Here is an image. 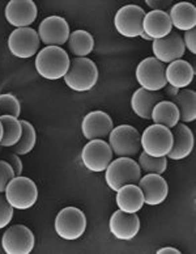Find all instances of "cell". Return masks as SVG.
Returning a JSON list of instances; mask_svg holds the SVG:
<instances>
[{"label": "cell", "instance_id": "31", "mask_svg": "<svg viewBox=\"0 0 196 254\" xmlns=\"http://www.w3.org/2000/svg\"><path fill=\"white\" fill-rule=\"evenodd\" d=\"M1 116H11L15 118L21 116V104L15 95L12 93L0 95V117Z\"/></svg>", "mask_w": 196, "mask_h": 254}, {"label": "cell", "instance_id": "28", "mask_svg": "<svg viewBox=\"0 0 196 254\" xmlns=\"http://www.w3.org/2000/svg\"><path fill=\"white\" fill-rule=\"evenodd\" d=\"M0 122L3 125V138L0 142V147L3 148H12L16 145L21 138L22 127L18 118L11 116H1Z\"/></svg>", "mask_w": 196, "mask_h": 254}, {"label": "cell", "instance_id": "3", "mask_svg": "<svg viewBox=\"0 0 196 254\" xmlns=\"http://www.w3.org/2000/svg\"><path fill=\"white\" fill-rule=\"evenodd\" d=\"M142 171L132 157L113 159L105 171V182L110 190L116 192L124 185H138Z\"/></svg>", "mask_w": 196, "mask_h": 254}, {"label": "cell", "instance_id": "38", "mask_svg": "<svg viewBox=\"0 0 196 254\" xmlns=\"http://www.w3.org/2000/svg\"><path fill=\"white\" fill-rule=\"evenodd\" d=\"M162 91H165V95L169 97V101H170L171 98L174 97V96H177V93H178L179 89H177V88H174V87H170V85H167L166 84V87L163 88Z\"/></svg>", "mask_w": 196, "mask_h": 254}, {"label": "cell", "instance_id": "10", "mask_svg": "<svg viewBox=\"0 0 196 254\" xmlns=\"http://www.w3.org/2000/svg\"><path fill=\"white\" fill-rule=\"evenodd\" d=\"M165 67L166 65L158 62L153 57L143 59L135 71V77L140 88L149 92L162 91L166 87Z\"/></svg>", "mask_w": 196, "mask_h": 254}, {"label": "cell", "instance_id": "4", "mask_svg": "<svg viewBox=\"0 0 196 254\" xmlns=\"http://www.w3.org/2000/svg\"><path fill=\"white\" fill-rule=\"evenodd\" d=\"M4 196L15 210L26 211L37 203L38 189L32 178L25 176H16L5 188Z\"/></svg>", "mask_w": 196, "mask_h": 254}, {"label": "cell", "instance_id": "6", "mask_svg": "<svg viewBox=\"0 0 196 254\" xmlns=\"http://www.w3.org/2000/svg\"><path fill=\"white\" fill-rule=\"evenodd\" d=\"M107 143L116 157H135L142 152L140 132L131 125H119L114 127L107 136Z\"/></svg>", "mask_w": 196, "mask_h": 254}, {"label": "cell", "instance_id": "40", "mask_svg": "<svg viewBox=\"0 0 196 254\" xmlns=\"http://www.w3.org/2000/svg\"><path fill=\"white\" fill-rule=\"evenodd\" d=\"M1 138H3V125L0 122V142H1Z\"/></svg>", "mask_w": 196, "mask_h": 254}, {"label": "cell", "instance_id": "39", "mask_svg": "<svg viewBox=\"0 0 196 254\" xmlns=\"http://www.w3.org/2000/svg\"><path fill=\"white\" fill-rule=\"evenodd\" d=\"M139 37H142L143 40H146V41H150V42H152V40H150V38H149V37L147 36L146 33H142V34H140V36H139Z\"/></svg>", "mask_w": 196, "mask_h": 254}, {"label": "cell", "instance_id": "16", "mask_svg": "<svg viewBox=\"0 0 196 254\" xmlns=\"http://www.w3.org/2000/svg\"><path fill=\"white\" fill-rule=\"evenodd\" d=\"M114 128V122L107 113L95 110L88 113L81 121V134L87 140L105 139Z\"/></svg>", "mask_w": 196, "mask_h": 254}, {"label": "cell", "instance_id": "8", "mask_svg": "<svg viewBox=\"0 0 196 254\" xmlns=\"http://www.w3.org/2000/svg\"><path fill=\"white\" fill-rule=\"evenodd\" d=\"M80 159L84 167L89 172L102 173L113 161L114 155L109 143L105 139H95V140H88L87 144L84 145Z\"/></svg>", "mask_w": 196, "mask_h": 254}, {"label": "cell", "instance_id": "12", "mask_svg": "<svg viewBox=\"0 0 196 254\" xmlns=\"http://www.w3.org/2000/svg\"><path fill=\"white\" fill-rule=\"evenodd\" d=\"M40 37L33 28H21L11 32L7 40L8 50L18 59H29L40 50Z\"/></svg>", "mask_w": 196, "mask_h": 254}, {"label": "cell", "instance_id": "27", "mask_svg": "<svg viewBox=\"0 0 196 254\" xmlns=\"http://www.w3.org/2000/svg\"><path fill=\"white\" fill-rule=\"evenodd\" d=\"M150 121L153 124L161 125L171 130L179 124V112L173 102L169 100H162L153 108Z\"/></svg>", "mask_w": 196, "mask_h": 254}, {"label": "cell", "instance_id": "34", "mask_svg": "<svg viewBox=\"0 0 196 254\" xmlns=\"http://www.w3.org/2000/svg\"><path fill=\"white\" fill-rule=\"evenodd\" d=\"M183 45L186 50H189L190 54H196V30L191 29L189 32H185L182 36Z\"/></svg>", "mask_w": 196, "mask_h": 254}, {"label": "cell", "instance_id": "7", "mask_svg": "<svg viewBox=\"0 0 196 254\" xmlns=\"http://www.w3.org/2000/svg\"><path fill=\"white\" fill-rule=\"evenodd\" d=\"M140 147L148 156L166 157L173 147L171 130L161 125H150L140 134Z\"/></svg>", "mask_w": 196, "mask_h": 254}, {"label": "cell", "instance_id": "11", "mask_svg": "<svg viewBox=\"0 0 196 254\" xmlns=\"http://www.w3.org/2000/svg\"><path fill=\"white\" fill-rule=\"evenodd\" d=\"M34 247L36 237L26 225H11L1 237V249L5 254H30Z\"/></svg>", "mask_w": 196, "mask_h": 254}, {"label": "cell", "instance_id": "1", "mask_svg": "<svg viewBox=\"0 0 196 254\" xmlns=\"http://www.w3.org/2000/svg\"><path fill=\"white\" fill-rule=\"evenodd\" d=\"M69 63L71 59L64 49L58 46H45L37 53L34 67L41 77L55 81L65 76Z\"/></svg>", "mask_w": 196, "mask_h": 254}, {"label": "cell", "instance_id": "33", "mask_svg": "<svg viewBox=\"0 0 196 254\" xmlns=\"http://www.w3.org/2000/svg\"><path fill=\"white\" fill-rule=\"evenodd\" d=\"M15 177L16 175L11 165L5 160H0V194H4L7 185Z\"/></svg>", "mask_w": 196, "mask_h": 254}, {"label": "cell", "instance_id": "24", "mask_svg": "<svg viewBox=\"0 0 196 254\" xmlns=\"http://www.w3.org/2000/svg\"><path fill=\"white\" fill-rule=\"evenodd\" d=\"M115 203L118 210L138 214L144 206V196L138 185H124L116 191Z\"/></svg>", "mask_w": 196, "mask_h": 254}, {"label": "cell", "instance_id": "30", "mask_svg": "<svg viewBox=\"0 0 196 254\" xmlns=\"http://www.w3.org/2000/svg\"><path fill=\"white\" fill-rule=\"evenodd\" d=\"M138 164L140 171L144 172L146 175H160L162 176L167 169V159L166 157H152L148 156L147 153H139Z\"/></svg>", "mask_w": 196, "mask_h": 254}, {"label": "cell", "instance_id": "17", "mask_svg": "<svg viewBox=\"0 0 196 254\" xmlns=\"http://www.w3.org/2000/svg\"><path fill=\"white\" fill-rule=\"evenodd\" d=\"M109 231L119 241L134 240L140 231V219L138 214H127L116 210L109 220Z\"/></svg>", "mask_w": 196, "mask_h": 254}, {"label": "cell", "instance_id": "2", "mask_svg": "<svg viewBox=\"0 0 196 254\" xmlns=\"http://www.w3.org/2000/svg\"><path fill=\"white\" fill-rule=\"evenodd\" d=\"M98 67L89 58H73L65 73V85L73 92H89L98 81Z\"/></svg>", "mask_w": 196, "mask_h": 254}, {"label": "cell", "instance_id": "18", "mask_svg": "<svg viewBox=\"0 0 196 254\" xmlns=\"http://www.w3.org/2000/svg\"><path fill=\"white\" fill-rule=\"evenodd\" d=\"M138 186L144 196V204L148 206L162 204L169 195L167 181L160 175H146L140 177Z\"/></svg>", "mask_w": 196, "mask_h": 254}, {"label": "cell", "instance_id": "5", "mask_svg": "<svg viewBox=\"0 0 196 254\" xmlns=\"http://www.w3.org/2000/svg\"><path fill=\"white\" fill-rule=\"evenodd\" d=\"M87 216L77 207H64L59 211L54 222L55 233L65 241H75L87 231Z\"/></svg>", "mask_w": 196, "mask_h": 254}, {"label": "cell", "instance_id": "35", "mask_svg": "<svg viewBox=\"0 0 196 254\" xmlns=\"http://www.w3.org/2000/svg\"><path fill=\"white\" fill-rule=\"evenodd\" d=\"M146 4L152 11H162L169 12L173 3L170 0H146Z\"/></svg>", "mask_w": 196, "mask_h": 254}, {"label": "cell", "instance_id": "37", "mask_svg": "<svg viewBox=\"0 0 196 254\" xmlns=\"http://www.w3.org/2000/svg\"><path fill=\"white\" fill-rule=\"evenodd\" d=\"M156 253L157 254H181L182 252L179 251V249H175V248L165 247V248H161V249H158Z\"/></svg>", "mask_w": 196, "mask_h": 254}, {"label": "cell", "instance_id": "22", "mask_svg": "<svg viewBox=\"0 0 196 254\" xmlns=\"http://www.w3.org/2000/svg\"><path fill=\"white\" fill-rule=\"evenodd\" d=\"M171 26L179 32H189L196 26V8L189 1H181L171 5L167 12Z\"/></svg>", "mask_w": 196, "mask_h": 254}, {"label": "cell", "instance_id": "15", "mask_svg": "<svg viewBox=\"0 0 196 254\" xmlns=\"http://www.w3.org/2000/svg\"><path fill=\"white\" fill-rule=\"evenodd\" d=\"M38 9L33 0H11L8 1L4 9V16L9 25L16 29L30 28L36 21Z\"/></svg>", "mask_w": 196, "mask_h": 254}, {"label": "cell", "instance_id": "20", "mask_svg": "<svg viewBox=\"0 0 196 254\" xmlns=\"http://www.w3.org/2000/svg\"><path fill=\"white\" fill-rule=\"evenodd\" d=\"M194 76H195V69L193 64L183 59L171 62L165 67L166 84L177 89H185L189 87L190 84L193 83Z\"/></svg>", "mask_w": 196, "mask_h": 254}, {"label": "cell", "instance_id": "19", "mask_svg": "<svg viewBox=\"0 0 196 254\" xmlns=\"http://www.w3.org/2000/svg\"><path fill=\"white\" fill-rule=\"evenodd\" d=\"M173 134V147L166 159L175 160H185L193 153L195 139H194V132L186 124L179 122L175 127L171 128Z\"/></svg>", "mask_w": 196, "mask_h": 254}, {"label": "cell", "instance_id": "21", "mask_svg": "<svg viewBox=\"0 0 196 254\" xmlns=\"http://www.w3.org/2000/svg\"><path fill=\"white\" fill-rule=\"evenodd\" d=\"M171 32H173V26H171L167 12H146V16L143 20V33H146L150 40L154 41L165 38Z\"/></svg>", "mask_w": 196, "mask_h": 254}, {"label": "cell", "instance_id": "29", "mask_svg": "<svg viewBox=\"0 0 196 254\" xmlns=\"http://www.w3.org/2000/svg\"><path fill=\"white\" fill-rule=\"evenodd\" d=\"M21 127H22V134L21 138L18 140L16 145H13L11 151L18 156H25L28 153H30L36 147L37 143V132L36 128L30 122L25 120H21Z\"/></svg>", "mask_w": 196, "mask_h": 254}, {"label": "cell", "instance_id": "14", "mask_svg": "<svg viewBox=\"0 0 196 254\" xmlns=\"http://www.w3.org/2000/svg\"><path fill=\"white\" fill-rule=\"evenodd\" d=\"M152 53L153 58L165 65L182 59L186 53L182 36L178 32H171L165 38L152 41Z\"/></svg>", "mask_w": 196, "mask_h": 254}, {"label": "cell", "instance_id": "25", "mask_svg": "<svg viewBox=\"0 0 196 254\" xmlns=\"http://www.w3.org/2000/svg\"><path fill=\"white\" fill-rule=\"evenodd\" d=\"M179 112L181 124H191L196 120V93L193 89H179L177 96L170 100Z\"/></svg>", "mask_w": 196, "mask_h": 254}, {"label": "cell", "instance_id": "13", "mask_svg": "<svg viewBox=\"0 0 196 254\" xmlns=\"http://www.w3.org/2000/svg\"><path fill=\"white\" fill-rule=\"evenodd\" d=\"M38 37L41 44L46 46H58L62 48L67 44L71 30L67 20L60 16H49L44 18L38 26Z\"/></svg>", "mask_w": 196, "mask_h": 254}, {"label": "cell", "instance_id": "23", "mask_svg": "<svg viewBox=\"0 0 196 254\" xmlns=\"http://www.w3.org/2000/svg\"><path fill=\"white\" fill-rule=\"evenodd\" d=\"M162 100L163 96L160 92H149L143 88H139L131 96V109L139 118L150 121L153 108Z\"/></svg>", "mask_w": 196, "mask_h": 254}, {"label": "cell", "instance_id": "9", "mask_svg": "<svg viewBox=\"0 0 196 254\" xmlns=\"http://www.w3.org/2000/svg\"><path fill=\"white\" fill-rule=\"evenodd\" d=\"M146 11L138 4H127L119 8L114 16L116 33L126 38H136L143 33V20Z\"/></svg>", "mask_w": 196, "mask_h": 254}, {"label": "cell", "instance_id": "26", "mask_svg": "<svg viewBox=\"0 0 196 254\" xmlns=\"http://www.w3.org/2000/svg\"><path fill=\"white\" fill-rule=\"evenodd\" d=\"M65 45L75 58H88V55L95 50V38L88 30H73Z\"/></svg>", "mask_w": 196, "mask_h": 254}, {"label": "cell", "instance_id": "36", "mask_svg": "<svg viewBox=\"0 0 196 254\" xmlns=\"http://www.w3.org/2000/svg\"><path fill=\"white\" fill-rule=\"evenodd\" d=\"M5 161H7L9 165L12 167L13 172H15L16 176H21L22 173V161H21V156H18L16 153H9L7 157H5Z\"/></svg>", "mask_w": 196, "mask_h": 254}, {"label": "cell", "instance_id": "32", "mask_svg": "<svg viewBox=\"0 0 196 254\" xmlns=\"http://www.w3.org/2000/svg\"><path fill=\"white\" fill-rule=\"evenodd\" d=\"M15 208L8 203L4 194H0V229L7 228L13 219Z\"/></svg>", "mask_w": 196, "mask_h": 254}]
</instances>
